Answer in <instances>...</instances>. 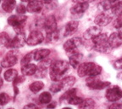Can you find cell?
Returning a JSON list of instances; mask_svg holds the SVG:
<instances>
[{"label": "cell", "instance_id": "1", "mask_svg": "<svg viewBox=\"0 0 122 109\" xmlns=\"http://www.w3.org/2000/svg\"><path fill=\"white\" fill-rule=\"evenodd\" d=\"M70 63L66 61H55L52 62V65L49 68L50 79L53 82H59L62 79L64 75L68 72Z\"/></svg>", "mask_w": 122, "mask_h": 109}, {"label": "cell", "instance_id": "2", "mask_svg": "<svg viewBox=\"0 0 122 109\" xmlns=\"http://www.w3.org/2000/svg\"><path fill=\"white\" fill-rule=\"evenodd\" d=\"M108 39H109V37L106 33H100L97 37L92 38V40L91 41L92 48L97 52L106 53L109 51V49H111L108 42Z\"/></svg>", "mask_w": 122, "mask_h": 109}, {"label": "cell", "instance_id": "3", "mask_svg": "<svg viewBox=\"0 0 122 109\" xmlns=\"http://www.w3.org/2000/svg\"><path fill=\"white\" fill-rule=\"evenodd\" d=\"M83 44V41L81 38L76 37V38L68 39L64 44V50L67 53V56H70L73 54L79 52V48Z\"/></svg>", "mask_w": 122, "mask_h": 109}, {"label": "cell", "instance_id": "4", "mask_svg": "<svg viewBox=\"0 0 122 109\" xmlns=\"http://www.w3.org/2000/svg\"><path fill=\"white\" fill-rule=\"evenodd\" d=\"M105 96L109 102H115L122 98V90L118 85H114L107 89Z\"/></svg>", "mask_w": 122, "mask_h": 109}, {"label": "cell", "instance_id": "5", "mask_svg": "<svg viewBox=\"0 0 122 109\" xmlns=\"http://www.w3.org/2000/svg\"><path fill=\"white\" fill-rule=\"evenodd\" d=\"M18 61V52L16 50H11L8 52L6 56L1 61V66L4 68H9L15 66Z\"/></svg>", "mask_w": 122, "mask_h": 109}, {"label": "cell", "instance_id": "6", "mask_svg": "<svg viewBox=\"0 0 122 109\" xmlns=\"http://www.w3.org/2000/svg\"><path fill=\"white\" fill-rule=\"evenodd\" d=\"M95 77H89V79H86V86L91 90H103L110 85V83L108 81H101L99 79H94Z\"/></svg>", "mask_w": 122, "mask_h": 109}, {"label": "cell", "instance_id": "7", "mask_svg": "<svg viewBox=\"0 0 122 109\" xmlns=\"http://www.w3.org/2000/svg\"><path fill=\"white\" fill-rule=\"evenodd\" d=\"M44 40V36L39 31H33L26 38V44L29 46H36L42 44Z\"/></svg>", "mask_w": 122, "mask_h": 109}, {"label": "cell", "instance_id": "8", "mask_svg": "<svg viewBox=\"0 0 122 109\" xmlns=\"http://www.w3.org/2000/svg\"><path fill=\"white\" fill-rule=\"evenodd\" d=\"M52 65V61L50 59H44L42 61H39V63L37 65V70H36V78H44L47 74V71L48 69L50 68Z\"/></svg>", "mask_w": 122, "mask_h": 109}, {"label": "cell", "instance_id": "9", "mask_svg": "<svg viewBox=\"0 0 122 109\" xmlns=\"http://www.w3.org/2000/svg\"><path fill=\"white\" fill-rule=\"evenodd\" d=\"M42 27L45 29L47 33H53V32H55L56 30H58L57 21H56L55 17L53 15H49L47 18H45L43 20V22H42Z\"/></svg>", "mask_w": 122, "mask_h": 109}, {"label": "cell", "instance_id": "10", "mask_svg": "<svg viewBox=\"0 0 122 109\" xmlns=\"http://www.w3.org/2000/svg\"><path fill=\"white\" fill-rule=\"evenodd\" d=\"M26 43V38H25V33H19L17 34L13 39L10 40V43L9 44L7 48L11 49H20L25 45Z\"/></svg>", "mask_w": 122, "mask_h": 109}, {"label": "cell", "instance_id": "11", "mask_svg": "<svg viewBox=\"0 0 122 109\" xmlns=\"http://www.w3.org/2000/svg\"><path fill=\"white\" fill-rule=\"evenodd\" d=\"M27 20V17L24 15H14L8 18V23L9 25L15 27H20V26L25 25V21Z\"/></svg>", "mask_w": 122, "mask_h": 109}, {"label": "cell", "instance_id": "12", "mask_svg": "<svg viewBox=\"0 0 122 109\" xmlns=\"http://www.w3.org/2000/svg\"><path fill=\"white\" fill-rule=\"evenodd\" d=\"M89 8V4L87 3H79L76 4L71 8V13L75 16H81Z\"/></svg>", "mask_w": 122, "mask_h": 109}, {"label": "cell", "instance_id": "13", "mask_svg": "<svg viewBox=\"0 0 122 109\" xmlns=\"http://www.w3.org/2000/svg\"><path fill=\"white\" fill-rule=\"evenodd\" d=\"M100 33H102L101 27H99L98 26H94V27H91L90 28H88L87 30L84 33L83 38L86 41H92V38L97 37V35H99Z\"/></svg>", "mask_w": 122, "mask_h": 109}, {"label": "cell", "instance_id": "14", "mask_svg": "<svg viewBox=\"0 0 122 109\" xmlns=\"http://www.w3.org/2000/svg\"><path fill=\"white\" fill-rule=\"evenodd\" d=\"M42 8H43V4L40 0H31L27 4L26 10L30 13L37 14L42 11Z\"/></svg>", "mask_w": 122, "mask_h": 109}, {"label": "cell", "instance_id": "15", "mask_svg": "<svg viewBox=\"0 0 122 109\" xmlns=\"http://www.w3.org/2000/svg\"><path fill=\"white\" fill-rule=\"evenodd\" d=\"M111 21H112V16L111 15L106 13H101L95 17L94 22L98 27H104V26L108 25L109 23H110Z\"/></svg>", "mask_w": 122, "mask_h": 109}, {"label": "cell", "instance_id": "16", "mask_svg": "<svg viewBox=\"0 0 122 109\" xmlns=\"http://www.w3.org/2000/svg\"><path fill=\"white\" fill-rule=\"evenodd\" d=\"M108 42L111 49H117L122 44V38L118 33H113L109 35Z\"/></svg>", "mask_w": 122, "mask_h": 109}, {"label": "cell", "instance_id": "17", "mask_svg": "<svg viewBox=\"0 0 122 109\" xmlns=\"http://www.w3.org/2000/svg\"><path fill=\"white\" fill-rule=\"evenodd\" d=\"M78 26H79V22L77 21H71L70 22H68L65 25V33H64V36L67 37V36H71L73 35L76 31L78 30Z\"/></svg>", "mask_w": 122, "mask_h": 109}, {"label": "cell", "instance_id": "18", "mask_svg": "<svg viewBox=\"0 0 122 109\" xmlns=\"http://www.w3.org/2000/svg\"><path fill=\"white\" fill-rule=\"evenodd\" d=\"M83 58V55L80 52H77L76 54H73L69 56V63L74 68H78V67L81 65V61Z\"/></svg>", "mask_w": 122, "mask_h": 109}, {"label": "cell", "instance_id": "19", "mask_svg": "<svg viewBox=\"0 0 122 109\" xmlns=\"http://www.w3.org/2000/svg\"><path fill=\"white\" fill-rule=\"evenodd\" d=\"M36 70H37V66L32 63H29L26 65L22 66L21 67V73L24 76H32L35 75Z\"/></svg>", "mask_w": 122, "mask_h": 109}, {"label": "cell", "instance_id": "20", "mask_svg": "<svg viewBox=\"0 0 122 109\" xmlns=\"http://www.w3.org/2000/svg\"><path fill=\"white\" fill-rule=\"evenodd\" d=\"M50 55V50L48 49H42V50H36L34 52V60L36 61H41L42 60L48 58Z\"/></svg>", "mask_w": 122, "mask_h": 109}, {"label": "cell", "instance_id": "21", "mask_svg": "<svg viewBox=\"0 0 122 109\" xmlns=\"http://www.w3.org/2000/svg\"><path fill=\"white\" fill-rule=\"evenodd\" d=\"M76 81V79L74 76H67L61 79L60 83H61V84H62V86H63V90L64 89L69 90V89L71 88V87L74 85Z\"/></svg>", "mask_w": 122, "mask_h": 109}, {"label": "cell", "instance_id": "22", "mask_svg": "<svg viewBox=\"0 0 122 109\" xmlns=\"http://www.w3.org/2000/svg\"><path fill=\"white\" fill-rule=\"evenodd\" d=\"M120 0H103L99 4V8L103 11H108L109 10H112L114 7Z\"/></svg>", "mask_w": 122, "mask_h": 109}, {"label": "cell", "instance_id": "23", "mask_svg": "<svg viewBox=\"0 0 122 109\" xmlns=\"http://www.w3.org/2000/svg\"><path fill=\"white\" fill-rule=\"evenodd\" d=\"M102 72V67L99 65L93 62H91L90 63V67H89V71H88V77H96L97 75L100 74Z\"/></svg>", "mask_w": 122, "mask_h": 109}, {"label": "cell", "instance_id": "24", "mask_svg": "<svg viewBox=\"0 0 122 109\" xmlns=\"http://www.w3.org/2000/svg\"><path fill=\"white\" fill-rule=\"evenodd\" d=\"M75 96H76V89H69L66 92H65V93L61 96L59 101H60V102L68 103L69 100Z\"/></svg>", "mask_w": 122, "mask_h": 109}, {"label": "cell", "instance_id": "25", "mask_svg": "<svg viewBox=\"0 0 122 109\" xmlns=\"http://www.w3.org/2000/svg\"><path fill=\"white\" fill-rule=\"evenodd\" d=\"M16 6L15 0H4L2 4V9L7 13H11Z\"/></svg>", "mask_w": 122, "mask_h": 109}, {"label": "cell", "instance_id": "26", "mask_svg": "<svg viewBox=\"0 0 122 109\" xmlns=\"http://www.w3.org/2000/svg\"><path fill=\"white\" fill-rule=\"evenodd\" d=\"M90 63L91 62H84L81 63L77 68V73H78L79 77H85L87 76L88 71H89V67H90Z\"/></svg>", "mask_w": 122, "mask_h": 109}, {"label": "cell", "instance_id": "27", "mask_svg": "<svg viewBox=\"0 0 122 109\" xmlns=\"http://www.w3.org/2000/svg\"><path fill=\"white\" fill-rule=\"evenodd\" d=\"M95 107V102L92 98H86L83 100L81 103L79 105L78 109H94Z\"/></svg>", "mask_w": 122, "mask_h": 109}, {"label": "cell", "instance_id": "28", "mask_svg": "<svg viewBox=\"0 0 122 109\" xmlns=\"http://www.w3.org/2000/svg\"><path fill=\"white\" fill-rule=\"evenodd\" d=\"M18 76V72L15 69H9L4 73V79L7 82H13Z\"/></svg>", "mask_w": 122, "mask_h": 109}, {"label": "cell", "instance_id": "29", "mask_svg": "<svg viewBox=\"0 0 122 109\" xmlns=\"http://www.w3.org/2000/svg\"><path fill=\"white\" fill-rule=\"evenodd\" d=\"M44 88V84L41 81H35V82L31 83L29 86V89L31 92L33 93H38L39 91Z\"/></svg>", "mask_w": 122, "mask_h": 109}, {"label": "cell", "instance_id": "30", "mask_svg": "<svg viewBox=\"0 0 122 109\" xmlns=\"http://www.w3.org/2000/svg\"><path fill=\"white\" fill-rule=\"evenodd\" d=\"M52 100V96L49 92L45 91L41 93L39 96V102L41 104H48Z\"/></svg>", "mask_w": 122, "mask_h": 109}, {"label": "cell", "instance_id": "31", "mask_svg": "<svg viewBox=\"0 0 122 109\" xmlns=\"http://www.w3.org/2000/svg\"><path fill=\"white\" fill-rule=\"evenodd\" d=\"M10 40H11V39H10V36L6 33H0V46L8 47L9 44L10 43Z\"/></svg>", "mask_w": 122, "mask_h": 109}, {"label": "cell", "instance_id": "32", "mask_svg": "<svg viewBox=\"0 0 122 109\" xmlns=\"http://www.w3.org/2000/svg\"><path fill=\"white\" fill-rule=\"evenodd\" d=\"M34 51H31V52H29L25 55L24 57L22 58L20 61V64L21 66H24V65H26V64H29L31 61V60L34 59Z\"/></svg>", "mask_w": 122, "mask_h": 109}, {"label": "cell", "instance_id": "33", "mask_svg": "<svg viewBox=\"0 0 122 109\" xmlns=\"http://www.w3.org/2000/svg\"><path fill=\"white\" fill-rule=\"evenodd\" d=\"M112 13L114 15H117V16H120L122 15V1H119L114 7L112 8L111 10Z\"/></svg>", "mask_w": 122, "mask_h": 109}, {"label": "cell", "instance_id": "34", "mask_svg": "<svg viewBox=\"0 0 122 109\" xmlns=\"http://www.w3.org/2000/svg\"><path fill=\"white\" fill-rule=\"evenodd\" d=\"M59 30H56L55 32H53V33H47V41H48L49 43L56 42L59 39Z\"/></svg>", "mask_w": 122, "mask_h": 109}, {"label": "cell", "instance_id": "35", "mask_svg": "<svg viewBox=\"0 0 122 109\" xmlns=\"http://www.w3.org/2000/svg\"><path fill=\"white\" fill-rule=\"evenodd\" d=\"M49 90H50V91L53 92V93H58V92H59L60 90H63V86H62L60 81H59V82H54L51 86H50Z\"/></svg>", "mask_w": 122, "mask_h": 109}, {"label": "cell", "instance_id": "36", "mask_svg": "<svg viewBox=\"0 0 122 109\" xmlns=\"http://www.w3.org/2000/svg\"><path fill=\"white\" fill-rule=\"evenodd\" d=\"M10 101V96L7 93H1L0 94V106H4L8 104Z\"/></svg>", "mask_w": 122, "mask_h": 109}, {"label": "cell", "instance_id": "37", "mask_svg": "<svg viewBox=\"0 0 122 109\" xmlns=\"http://www.w3.org/2000/svg\"><path fill=\"white\" fill-rule=\"evenodd\" d=\"M82 101H83L82 98L75 96H73L72 98H71V99L69 100L68 103L71 104V105H80V104L82 102Z\"/></svg>", "mask_w": 122, "mask_h": 109}, {"label": "cell", "instance_id": "38", "mask_svg": "<svg viewBox=\"0 0 122 109\" xmlns=\"http://www.w3.org/2000/svg\"><path fill=\"white\" fill-rule=\"evenodd\" d=\"M26 11V7L22 4H20L16 7V12H17L18 15H24Z\"/></svg>", "mask_w": 122, "mask_h": 109}, {"label": "cell", "instance_id": "39", "mask_svg": "<svg viewBox=\"0 0 122 109\" xmlns=\"http://www.w3.org/2000/svg\"><path fill=\"white\" fill-rule=\"evenodd\" d=\"M25 78L24 75H21V76H17V78L15 79V80L13 81V85H16L17 86L18 84H21V83H23L24 81H25Z\"/></svg>", "mask_w": 122, "mask_h": 109}, {"label": "cell", "instance_id": "40", "mask_svg": "<svg viewBox=\"0 0 122 109\" xmlns=\"http://www.w3.org/2000/svg\"><path fill=\"white\" fill-rule=\"evenodd\" d=\"M113 66H114V69H116V70H122V58L116 60L114 62Z\"/></svg>", "mask_w": 122, "mask_h": 109}, {"label": "cell", "instance_id": "41", "mask_svg": "<svg viewBox=\"0 0 122 109\" xmlns=\"http://www.w3.org/2000/svg\"><path fill=\"white\" fill-rule=\"evenodd\" d=\"M114 27L117 29H120L122 27V16H119L114 22Z\"/></svg>", "mask_w": 122, "mask_h": 109}, {"label": "cell", "instance_id": "42", "mask_svg": "<svg viewBox=\"0 0 122 109\" xmlns=\"http://www.w3.org/2000/svg\"><path fill=\"white\" fill-rule=\"evenodd\" d=\"M121 107H122L121 104L117 103V102H114V103L109 106L108 109H121Z\"/></svg>", "mask_w": 122, "mask_h": 109}, {"label": "cell", "instance_id": "43", "mask_svg": "<svg viewBox=\"0 0 122 109\" xmlns=\"http://www.w3.org/2000/svg\"><path fill=\"white\" fill-rule=\"evenodd\" d=\"M23 109H38V107H36L35 104L30 103V104H27V105H25Z\"/></svg>", "mask_w": 122, "mask_h": 109}, {"label": "cell", "instance_id": "44", "mask_svg": "<svg viewBox=\"0 0 122 109\" xmlns=\"http://www.w3.org/2000/svg\"><path fill=\"white\" fill-rule=\"evenodd\" d=\"M94 0H72V2L75 3V4H79V3H87V4H90V3L93 2Z\"/></svg>", "mask_w": 122, "mask_h": 109}, {"label": "cell", "instance_id": "45", "mask_svg": "<svg viewBox=\"0 0 122 109\" xmlns=\"http://www.w3.org/2000/svg\"><path fill=\"white\" fill-rule=\"evenodd\" d=\"M57 106V103L56 102H50L48 104V109H54Z\"/></svg>", "mask_w": 122, "mask_h": 109}, {"label": "cell", "instance_id": "46", "mask_svg": "<svg viewBox=\"0 0 122 109\" xmlns=\"http://www.w3.org/2000/svg\"><path fill=\"white\" fill-rule=\"evenodd\" d=\"M43 4H50L53 2V0H40Z\"/></svg>", "mask_w": 122, "mask_h": 109}, {"label": "cell", "instance_id": "47", "mask_svg": "<svg viewBox=\"0 0 122 109\" xmlns=\"http://www.w3.org/2000/svg\"><path fill=\"white\" fill-rule=\"evenodd\" d=\"M117 78H118L119 79H120V80H122V72H120V73H118V75H117Z\"/></svg>", "mask_w": 122, "mask_h": 109}, {"label": "cell", "instance_id": "48", "mask_svg": "<svg viewBox=\"0 0 122 109\" xmlns=\"http://www.w3.org/2000/svg\"><path fill=\"white\" fill-rule=\"evenodd\" d=\"M119 35H120V37L122 38V27H120V29H119V32H118Z\"/></svg>", "mask_w": 122, "mask_h": 109}, {"label": "cell", "instance_id": "49", "mask_svg": "<svg viewBox=\"0 0 122 109\" xmlns=\"http://www.w3.org/2000/svg\"><path fill=\"white\" fill-rule=\"evenodd\" d=\"M3 84H4V82H3V79L2 78H0V87H2Z\"/></svg>", "mask_w": 122, "mask_h": 109}, {"label": "cell", "instance_id": "50", "mask_svg": "<svg viewBox=\"0 0 122 109\" xmlns=\"http://www.w3.org/2000/svg\"><path fill=\"white\" fill-rule=\"evenodd\" d=\"M21 2H24V3H27V2H30V1H31V0H20Z\"/></svg>", "mask_w": 122, "mask_h": 109}, {"label": "cell", "instance_id": "51", "mask_svg": "<svg viewBox=\"0 0 122 109\" xmlns=\"http://www.w3.org/2000/svg\"><path fill=\"white\" fill-rule=\"evenodd\" d=\"M63 109H72L71 107H64Z\"/></svg>", "mask_w": 122, "mask_h": 109}, {"label": "cell", "instance_id": "52", "mask_svg": "<svg viewBox=\"0 0 122 109\" xmlns=\"http://www.w3.org/2000/svg\"><path fill=\"white\" fill-rule=\"evenodd\" d=\"M1 72H2V68L0 67V74H1Z\"/></svg>", "mask_w": 122, "mask_h": 109}, {"label": "cell", "instance_id": "53", "mask_svg": "<svg viewBox=\"0 0 122 109\" xmlns=\"http://www.w3.org/2000/svg\"><path fill=\"white\" fill-rule=\"evenodd\" d=\"M8 109H15V108H12V107H10V108H8Z\"/></svg>", "mask_w": 122, "mask_h": 109}]
</instances>
